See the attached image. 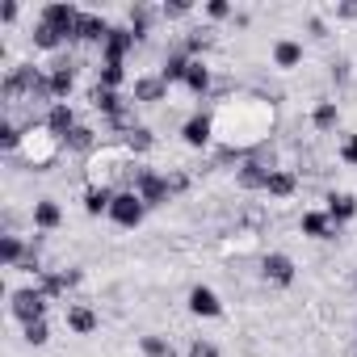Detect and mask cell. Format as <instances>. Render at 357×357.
I'll return each instance as SVG.
<instances>
[{
	"instance_id": "1",
	"label": "cell",
	"mask_w": 357,
	"mask_h": 357,
	"mask_svg": "<svg viewBox=\"0 0 357 357\" xmlns=\"http://www.w3.org/2000/svg\"><path fill=\"white\" fill-rule=\"evenodd\" d=\"M130 194H139L143 206H164L172 198V185H168V176H155V172H135V181H130Z\"/></svg>"
},
{
	"instance_id": "2",
	"label": "cell",
	"mask_w": 357,
	"mask_h": 357,
	"mask_svg": "<svg viewBox=\"0 0 357 357\" xmlns=\"http://www.w3.org/2000/svg\"><path fill=\"white\" fill-rule=\"evenodd\" d=\"M43 22L68 43V38H76V30H80V9H72V5H47V9H43Z\"/></svg>"
},
{
	"instance_id": "3",
	"label": "cell",
	"mask_w": 357,
	"mask_h": 357,
	"mask_svg": "<svg viewBox=\"0 0 357 357\" xmlns=\"http://www.w3.org/2000/svg\"><path fill=\"white\" fill-rule=\"evenodd\" d=\"M143 211H147V206L139 202V194H130V190H126V194H118V198H114L109 219H114L118 227H139V223H143Z\"/></svg>"
},
{
	"instance_id": "4",
	"label": "cell",
	"mask_w": 357,
	"mask_h": 357,
	"mask_svg": "<svg viewBox=\"0 0 357 357\" xmlns=\"http://www.w3.org/2000/svg\"><path fill=\"white\" fill-rule=\"evenodd\" d=\"M13 315L22 319V324H34V319H43V311H47V294L43 290H13Z\"/></svg>"
},
{
	"instance_id": "5",
	"label": "cell",
	"mask_w": 357,
	"mask_h": 357,
	"mask_svg": "<svg viewBox=\"0 0 357 357\" xmlns=\"http://www.w3.org/2000/svg\"><path fill=\"white\" fill-rule=\"evenodd\" d=\"M72 130H76V114H72L63 101H59V105H51V114H47V135L68 143V135H72Z\"/></svg>"
},
{
	"instance_id": "6",
	"label": "cell",
	"mask_w": 357,
	"mask_h": 357,
	"mask_svg": "<svg viewBox=\"0 0 357 357\" xmlns=\"http://www.w3.org/2000/svg\"><path fill=\"white\" fill-rule=\"evenodd\" d=\"M109 34H114V26H109L105 17H97V13H80V30H76V38H84V43H101V47H105Z\"/></svg>"
},
{
	"instance_id": "7",
	"label": "cell",
	"mask_w": 357,
	"mask_h": 357,
	"mask_svg": "<svg viewBox=\"0 0 357 357\" xmlns=\"http://www.w3.org/2000/svg\"><path fill=\"white\" fill-rule=\"evenodd\" d=\"M265 278H269L273 286H290V282H294V261H290L286 252H269V257H265Z\"/></svg>"
},
{
	"instance_id": "8",
	"label": "cell",
	"mask_w": 357,
	"mask_h": 357,
	"mask_svg": "<svg viewBox=\"0 0 357 357\" xmlns=\"http://www.w3.org/2000/svg\"><path fill=\"white\" fill-rule=\"evenodd\" d=\"M190 311H194V315L215 319V315L223 311V303H219V294H215L211 286H194V290H190Z\"/></svg>"
},
{
	"instance_id": "9",
	"label": "cell",
	"mask_w": 357,
	"mask_h": 357,
	"mask_svg": "<svg viewBox=\"0 0 357 357\" xmlns=\"http://www.w3.org/2000/svg\"><path fill=\"white\" fill-rule=\"evenodd\" d=\"M135 43H139L135 30H114V34L105 38V63H122V55H126Z\"/></svg>"
},
{
	"instance_id": "10",
	"label": "cell",
	"mask_w": 357,
	"mask_h": 357,
	"mask_svg": "<svg viewBox=\"0 0 357 357\" xmlns=\"http://www.w3.org/2000/svg\"><path fill=\"white\" fill-rule=\"evenodd\" d=\"M211 126H215V122H211L206 114H198V118H190V122H185V130H181V135H185V143H190V147H206V143H211Z\"/></svg>"
},
{
	"instance_id": "11",
	"label": "cell",
	"mask_w": 357,
	"mask_h": 357,
	"mask_svg": "<svg viewBox=\"0 0 357 357\" xmlns=\"http://www.w3.org/2000/svg\"><path fill=\"white\" fill-rule=\"evenodd\" d=\"M353 215H357V198L353 194H332L328 198V219L332 223H349Z\"/></svg>"
},
{
	"instance_id": "12",
	"label": "cell",
	"mask_w": 357,
	"mask_h": 357,
	"mask_svg": "<svg viewBox=\"0 0 357 357\" xmlns=\"http://www.w3.org/2000/svg\"><path fill=\"white\" fill-rule=\"evenodd\" d=\"M59 219H63V211H59L51 198L34 202V227H38V231H55V227H59Z\"/></svg>"
},
{
	"instance_id": "13",
	"label": "cell",
	"mask_w": 357,
	"mask_h": 357,
	"mask_svg": "<svg viewBox=\"0 0 357 357\" xmlns=\"http://www.w3.org/2000/svg\"><path fill=\"white\" fill-rule=\"evenodd\" d=\"M269 172H273V168H265V164L248 160V164L240 168V185H244V190H265V185H269Z\"/></svg>"
},
{
	"instance_id": "14",
	"label": "cell",
	"mask_w": 357,
	"mask_h": 357,
	"mask_svg": "<svg viewBox=\"0 0 357 357\" xmlns=\"http://www.w3.org/2000/svg\"><path fill=\"white\" fill-rule=\"evenodd\" d=\"M303 236L328 240V236H332V219H328V211H307V215H303Z\"/></svg>"
},
{
	"instance_id": "15",
	"label": "cell",
	"mask_w": 357,
	"mask_h": 357,
	"mask_svg": "<svg viewBox=\"0 0 357 357\" xmlns=\"http://www.w3.org/2000/svg\"><path fill=\"white\" fill-rule=\"evenodd\" d=\"M68 328H72V332H80V336H89V332L97 328V315H93L89 307L72 303V307H68Z\"/></svg>"
},
{
	"instance_id": "16",
	"label": "cell",
	"mask_w": 357,
	"mask_h": 357,
	"mask_svg": "<svg viewBox=\"0 0 357 357\" xmlns=\"http://www.w3.org/2000/svg\"><path fill=\"white\" fill-rule=\"evenodd\" d=\"M190 63H194V59H190L185 51H176V55H172V59L164 63V72H160V80H164V84H172V80H185V72H190Z\"/></svg>"
},
{
	"instance_id": "17",
	"label": "cell",
	"mask_w": 357,
	"mask_h": 357,
	"mask_svg": "<svg viewBox=\"0 0 357 357\" xmlns=\"http://www.w3.org/2000/svg\"><path fill=\"white\" fill-rule=\"evenodd\" d=\"M294 185H298V181H294L290 172L273 168V172H269V185H265V194H273V198H290V194H294Z\"/></svg>"
},
{
	"instance_id": "18",
	"label": "cell",
	"mask_w": 357,
	"mask_h": 357,
	"mask_svg": "<svg viewBox=\"0 0 357 357\" xmlns=\"http://www.w3.org/2000/svg\"><path fill=\"white\" fill-rule=\"evenodd\" d=\"M164 80L160 76H143V80H135V101H160L164 97Z\"/></svg>"
},
{
	"instance_id": "19",
	"label": "cell",
	"mask_w": 357,
	"mask_h": 357,
	"mask_svg": "<svg viewBox=\"0 0 357 357\" xmlns=\"http://www.w3.org/2000/svg\"><path fill=\"white\" fill-rule=\"evenodd\" d=\"M298 59H303V47H298V43H290V38H282V43L273 47V63H278V68H294Z\"/></svg>"
},
{
	"instance_id": "20",
	"label": "cell",
	"mask_w": 357,
	"mask_h": 357,
	"mask_svg": "<svg viewBox=\"0 0 357 357\" xmlns=\"http://www.w3.org/2000/svg\"><path fill=\"white\" fill-rule=\"evenodd\" d=\"M47 80H51V97H68V93H72V84H76V76H72V68H68V63H59Z\"/></svg>"
},
{
	"instance_id": "21",
	"label": "cell",
	"mask_w": 357,
	"mask_h": 357,
	"mask_svg": "<svg viewBox=\"0 0 357 357\" xmlns=\"http://www.w3.org/2000/svg\"><path fill=\"white\" fill-rule=\"evenodd\" d=\"M185 84H190V93H206V89H211V72H206V63H202V59H194V63H190Z\"/></svg>"
},
{
	"instance_id": "22",
	"label": "cell",
	"mask_w": 357,
	"mask_h": 357,
	"mask_svg": "<svg viewBox=\"0 0 357 357\" xmlns=\"http://www.w3.org/2000/svg\"><path fill=\"white\" fill-rule=\"evenodd\" d=\"M89 97H93V105H97V109H105V114H109V118H114V114H118V109H122V97H118V93H114V89H101V84H97V89H93V93H89Z\"/></svg>"
},
{
	"instance_id": "23",
	"label": "cell",
	"mask_w": 357,
	"mask_h": 357,
	"mask_svg": "<svg viewBox=\"0 0 357 357\" xmlns=\"http://www.w3.org/2000/svg\"><path fill=\"white\" fill-rule=\"evenodd\" d=\"M114 198H118V194H109L105 185H101V190H89V194H84V211H89V215H101V211L114 206Z\"/></svg>"
},
{
	"instance_id": "24",
	"label": "cell",
	"mask_w": 357,
	"mask_h": 357,
	"mask_svg": "<svg viewBox=\"0 0 357 357\" xmlns=\"http://www.w3.org/2000/svg\"><path fill=\"white\" fill-rule=\"evenodd\" d=\"M80 282V273H51L47 282H43V294H63V290H72Z\"/></svg>"
},
{
	"instance_id": "25",
	"label": "cell",
	"mask_w": 357,
	"mask_h": 357,
	"mask_svg": "<svg viewBox=\"0 0 357 357\" xmlns=\"http://www.w3.org/2000/svg\"><path fill=\"white\" fill-rule=\"evenodd\" d=\"M0 261H5L9 269H17V261H22V240H17V236H5V240H0Z\"/></svg>"
},
{
	"instance_id": "26",
	"label": "cell",
	"mask_w": 357,
	"mask_h": 357,
	"mask_svg": "<svg viewBox=\"0 0 357 357\" xmlns=\"http://www.w3.org/2000/svg\"><path fill=\"white\" fill-rule=\"evenodd\" d=\"M59 43H63V38H59V34H55L47 22H38V26H34V47H43V51H55Z\"/></svg>"
},
{
	"instance_id": "27",
	"label": "cell",
	"mask_w": 357,
	"mask_h": 357,
	"mask_svg": "<svg viewBox=\"0 0 357 357\" xmlns=\"http://www.w3.org/2000/svg\"><path fill=\"white\" fill-rule=\"evenodd\" d=\"M311 118H315V126H319V130H332V126H336V118H340V114H336V105H332V101H319V105H315V114H311Z\"/></svg>"
},
{
	"instance_id": "28",
	"label": "cell",
	"mask_w": 357,
	"mask_h": 357,
	"mask_svg": "<svg viewBox=\"0 0 357 357\" xmlns=\"http://www.w3.org/2000/svg\"><path fill=\"white\" fill-rule=\"evenodd\" d=\"M122 80H126L122 63H101V89H118Z\"/></svg>"
},
{
	"instance_id": "29",
	"label": "cell",
	"mask_w": 357,
	"mask_h": 357,
	"mask_svg": "<svg viewBox=\"0 0 357 357\" xmlns=\"http://www.w3.org/2000/svg\"><path fill=\"white\" fill-rule=\"evenodd\" d=\"M68 147H72V151H93V130H89V126H76V130L68 135Z\"/></svg>"
},
{
	"instance_id": "30",
	"label": "cell",
	"mask_w": 357,
	"mask_h": 357,
	"mask_svg": "<svg viewBox=\"0 0 357 357\" xmlns=\"http://www.w3.org/2000/svg\"><path fill=\"white\" fill-rule=\"evenodd\" d=\"M143 353H147V357H176V353H172V344H168V340H160V336H143Z\"/></svg>"
},
{
	"instance_id": "31",
	"label": "cell",
	"mask_w": 357,
	"mask_h": 357,
	"mask_svg": "<svg viewBox=\"0 0 357 357\" xmlns=\"http://www.w3.org/2000/svg\"><path fill=\"white\" fill-rule=\"evenodd\" d=\"M17 143H22L17 126H13V122H5V126H0V147H5V151H17Z\"/></svg>"
},
{
	"instance_id": "32",
	"label": "cell",
	"mask_w": 357,
	"mask_h": 357,
	"mask_svg": "<svg viewBox=\"0 0 357 357\" xmlns=\"http://www.w3.org/2000/svg\"><path fill=\"white\" fill-rule=\"evenodd\" d=\"M26 340H30V344H47V319L26 324Z\"/></svg>"
},
{
	"instance_id": "33",
	"label": "cell",
	"mask_w": 357,
	"mask_h": 357,
	"mask_svg": "<svg viewBox=\"0 0 357 357\" xmlns=\"http://www.w3.org/2000/svg\"><path fill=\"white\" fill-rule=\"evenodd\" d=\"M130 147H135V151H147V147H151V130L135 126V130H130Z\"/></svg>"
},
{
	"instance_id": "34",
	"label": "cell",
	"mask_w": 357,
	"mask_h": 357,
	"mask_svg": "<svg viewBox=\"0 0 357 357\" xmlns=\"http://www.w3.org/2000/svg\"><path fill=\"white\" fill-rule=\"evenodd\" d=\"M190 357H219V349H215L211 340H194V344H190Z\"/></svg>"
},
{
	"instance_id": "35",
	"label": "cell",
	"mask_w": 357,
	"mask_h": 357,
	"mask_svg": "<svg viewBox=\"0 0 357 357\" xmlns=\"http://www.w3.org/2000/svg\"><path fill=\"white\" fill-rule=\"evenodd\" d=\"M340 155H344L349 164H357V135H344V143H340Z\"/></svg>"
},
{
	"instance_id": "36",
	"label": "cell",
	"mask_w": 357,
	"mask_h": 357,
	"mask_svg": "<svg viewBox=\"0 0 357 357\" xmlns=\"http://www.w3.org/2000/svg\"><path fill=\"white\" fill-rule=\"evenodd\" d=\"M206 13H211L215 22H223V17L231 13V5H227V0H211V5H206Z\"/></svg>"
},
{
	"instance_id": "37",
	"label": "cell",
	"mask_w": 357,
	"mask_h": 357,
	"mask_svg": "<svg viewBox=\"0 0 357 357\" xmlns=\"http://www.w3.org/2000/svg\"><path fill=\"white\" fill-rule=\"evenodd\" d=\"M185 13H190L185 0H176V5H164V17H185Z\"/></svg>"
},
{
	"instance_id": "38",
	"label": "cell",
	"mask_w": 357,
	"mask_h": 357,
	"mask_svg": "<svg viewBox=\"0 0 357 357\" xmlns=\"http://www.w3.org/2000/svg\"><path fill=\"white\" fill-rule=\"evenodd\" d=\"M17 17V5H13V0H9V5H0V22H13Z\"/></svg>"
}]
</instances>
